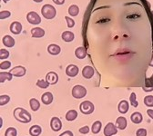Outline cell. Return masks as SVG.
Instances as JSON below:
<instances>
[{
    "label": "cell",
    "instance_id": "obj_15",
    "mask_svg": "<svg viewBox=\"0 0 153 136\" xmlns=\"http://www.w3.org/2000/svg\"><path fill=\"white\" fill-rule=\"evenodd\" d=\"M31 35L35 38H41L45 35V30L41 27H34L31 29Z\"/></svg>",
    "mask_w": 153,
    "mask_h": 136
},
{
    "label": "cell",
    "instance_id": "obj_7",
    "mask_svg": "<svg viewBox=\"0 0 153 136\" xmlns=\"http://www.w3.org/2000/svg\"><path fill=\"white\" fill-rule=\"evenodd\" d=\"M50 127L52 131L54 132H59L62 128V122L59 117H53L50 120Z\"/></svg>",
    "mask_w": 153,
    "mask_h": 136
},
{
    "label": "cell",
    "instance_id": "obj_1",
    "mask_svg": "<svg viewBox=\"0 0 153 136\" xmlns=\"http://www.w3.org/2000/svg\"><path fill=\"white\" fill-rule=\"evenodd\" d=\"M14 117L16 121L23 123V124H28L31 122V114L24 108L22 107H17L14 110Z\"/></svg>",
    "mask_w": 153,
    "mask_h": 136
},
{
    "label": "cell",
    "instance_id": "obj_14",
    "mask_svg": "<svg viewBox=\"0 0 153 136\" xmlns=\"http://www.w3.org/2000/svg\"><path fill=\"white\" fill-rule=\"evenodd\" d=\"M130 120H131V122L133 124H139L142 123V121H143V116H142V114L140 112H133L130 115Z\"/></svg>",
    "mask_w": 153,
    "mask_h": 136
},
{
    "label": "cell",
    "instance_id": "obj_21",
    "mask_svg": "<svg viewBox=\"0 0 153 136\" xmlns=\"http://www.w3.org/2000/svg\"><path fill=\"white\" fill-rule=\"evenodd\" d=\"M61 38L67 43H70L74 40V38H75V35L74 33H72L71 31H65L62 33L61 35Z\"/></svg>",
    "mask_w": 153,
    "mask_h": 136
},
{
    "label": "cell",
    "instance_id": "obj_38",
    "mask_svg": "<svg viewBox=\"0 0 153 136\" xmlns=\"http://www.w3.org/2000/svg\"><path fill=\"white\" fill-rule=\"evenodd\" d=\"M136 136H147V130L144 128L138 129L136 132Z\"/></svg>",
    "mask_w": 153,
    "mask_h": 136
},
{
    "label": "cell",
    "instance_id": "obj_25",
    "mask_svg": "<svg viewBox=\"0 0 153 136\" xmlns=\"http://www.w3.org/2000/svg\"><path fill=\"white\" fill-rule=\"evenodd\" d=\"M12 78H13V74L10 72H1V74H0V82L2 84L5 83L7 80L11 81Z\"/></svg>",
    "mask_w": 153,
    "mask_h": 136
},
{
    "label": "cell",
    "instance_id": "obj_40",
    "mask_svg": "<svg viewBox=\"0 0 153 136\" xmlns=\"http://www.w3.org/2000/svg\"><path fill=\"white\" fill-rule=\"evenodd\" d=\"M59 136H74V134L71 131H66V132H62Z\"/></svg>",
    "mask_w": 153,
    "mask_h": 136
},
{
    "label": "cell",
    "instance_id": "obj_9",
    "mask_svg": "<svg viewBox=\"0 0 153 136\" xmlns=\"http://www.w3.org/2000/svg\"><path fill=\"white\" fill-rule=\"evenodd\" d=\"M79 69L76 65H69L66 68V74L69 77H75L79 74Z\"/></svg>",
    "mask_w": 153,
    "mask_h": 136
},
{
    "label": "cell",
    "instance_id": "obj_44",
    "mask_svg": "<svg viewBox=\"0 0 153 136\" xmlns=\"http://www.w3.org/2000/svg\"><path fill=\"white\" fill-rule=\"evenodd\" d=\"M34 2H36V3H41L43 0H33Z\"/></svg>",
    "mask_w": 153,
    "mask_h": 136
},
{
    "label": "cell",
    "instance_id": "obj_18",
    "mask_svg": "<svg viewBox=\"0 0 153 136\" xmlns=\"http://www.w3.org/2000/svg\"><path fill=\"white\" fill-rule=\"evenodd\" d=\"M128 109H129V104H128V103L126 100H121V101L120 102L119 105H118V110H119V112H120V113H122V114H125V113L128 112Z\"/></svg>",
    "mask_w": 153,
    "mask_h": 136
},
{
    "label": "cell",
    "instance_id": "obj_3",
    "mask_svg": "<svg viewBox=\"0 0 153 136\" xmlns=\"http://www.w3.org/2000/svg\"><path fill=\"white\" fill-rule=\"evenodd\" d=\"M72 96L76 99H81L87 95V89L83 85H75L72 88Z\"/></svg>",
    "mask_w": 153,
    "mask_h": 136
},
{
    "label": "cell",
    "instance_id": "obj_31",
    "mask_svg": "<svg viewBox=\"0 0 153 136\" xmlns=\"http://www.w3.org/2000/svg\"><path fill=\"white\" fill-rule=\"evenodd\" d=\"M10 102V96L7 95V94H3L0 96V105L4 106L7 104H8Z\"/></svg>",
    "mask_w": 153,
    "mask_h": 136
},
{
    "label": "cell",
    "instance_id": "obj_35",
    "mask_svg": "<svg viewBox=\"0 0 153 136\" xmlns=\"http://www.w3.org/2000/svg\"><path fill=\"white\" fill-rule=\"evenodd\" d=\"M65 20H66V22H67L68 27H69V28L74 27V26H75V21L73 20L72 18H70V17H68V16H65Z\"/></svg>",
    "mask_w": 153,
    "mask_h": 136
},
{
    "label": "cell",
    "instance_id": "obj_45",
    "mask_svg": "<svg viewBox=\"0 0 153 136\" xmlns=\"http://www.w3.org/2000/svg\"><path fill=\"white\" fill-rule=\"evenodd\" d=\"M2 125H3V120L2 118H0V127H2Z\"/></svg>",
    "mask_w": 153,
    "mask_h": 136
},
{
    "label": "cell",
    "instance_id": "obj_43",
    "mask_svg": "<svg viewBox=\"0 0 153 136\" xmlns=\"http://www.w3.org/2000/svg\"><path fill=\"white\" fill-rule=\"evenodd\" d=\"M149 65L150 67H153V55H152V57H151V60H150V62H149Z\"/></svg>",
    "mask_w": 153,
    "mask_h": 136
},
{
    "label": "cell",
    "instance_id": "obj_23",
    "mask_svg": "<svg viewBox=\"0 0 153 136\" xmlns=\"http://www.w3.org/2000/svg\"><path fill=\"white\" fill-rule=\"evenodd\" d=\"M42 132V128L39 125H33L29 128V134L31 136H39Z\"/></svg>",
    "mask_w": 153,
    "mask_h": 136
},
{
    "label": "cell",
    "instance_id": "obj_34",
    "mask_svg": "<svg viewBox=\"0 0 153 136\" xmlns=\"http://www.w3.org/2000/svg\"><path fill=\"white\" fill-rule=\"evenodd\" d=\"M9 54H9L8 50L2 48L1 50H0V59H2V60L7 59V58L9 56Z\"/></svg>",
    "mask_w": 153,
    "mask_h": 136
},
{
    "label": "cell",
    "instance_id": "obj_33",
    "mask_svg": "<svg viewBox=\"0 0 153 136\" xmlns=\"http://www.w3.org/2000/svg\"><path fill=\"white\" fill-rule=\"evenodd\" d=\"M16 135H17V131L14 127H9L5 132V136H16Z\"/></svg>",
    "mask_w": 153,
    "mask_h": 136
},
{
    "label": "cell",
    "instance_id": "obj_41",
    "mask_svg": "<svg viewBox=\"0 0 153 136\" xmlns=\"http://www.w3.org/2000/svg\"><path fill=\"white\" fill-rule=\"evenodd\" d=\"M53 2L56 4V5H59V6H61L65 3V0H53Z\"/></svg>",
    "mask_w": 153,
    "mask_h": 136
},
{
    "label": "cell",
    "instance_id": "obj_12",
    "mask_svg": "<svg viewBox=\"0 0 153 136\" xmlns=\"http://www.w3.org/2000/svg\"><path fill=\"white\" fill-rule=\"evenodd\" d=\"M94 74H95V70H94V68L92 66L87 65V66H85L82 69V75H83L84 78H86V79L92 78Z\"/></svg>",
    "mask_w": 153,
    "mask_h": 136
},
{
    "label": "cell",
    "instance_id": "obj_8",
    "mask_svg": "<svg viewBox=\"0 0 153 136\" xmlns=\"http://www.w3.org/2000/svg\"><path fill=\"white\" fill-rule=\"evenodd\" d=\"M10 73L13 74V76H16V77H23L26 73H27V70L24 66H21V65H18V66H16L14 68H12V70L10 71Z\"/></svg>",
    "mask_w": 153,
    "mask_h": 136
},
{
    "label": "cell",
    "instance_id": "obj_13",
    "mask_svg": "<svg viewBox=\"0 0 153 136\" xmlns=\"http://www.w3.org/2000/svg\"><path fill=\"white\" fill-rule=\"evenodd\" d=\"M53 99H54L53 94H52V93H50V92H47V93H43L42 96H41V101H42V103H43L44 104H46V105H49L50 104H52Z\"/></svg>",
    "mask_w": 153,
    "mask_h": 136
},
{
    "label": "cell",
    "instance_id": "obj_27",
    "mask_svg": "<svg viewBox=\"0 0 153 136\" xmlns=\"http://www.w3.org/2000/svg\"><path fill=\"white\" fill-rule=\"evenodd\" d=\"M101 127H102V124L100 121H96L93 124H92V127H91V131L94 134H98L100 130H101Z\"/></svg>",
    "mask_w": 153,
    "mask_h": 136
},
{
    "label": "cell",
    "instance_id": "obj_4",
    "mask_svg": "<svg viewBox=\"0 0 153 136\" xmlns=\"http://www.w3.org/2000/svg\"><path fill=\"white\" fill-rule=\"evenodd\" d=\"M94 104L89 102V101H83L80 104H79V110L83 114L88 115L91 114L94 112Z\"/></svg>",
    "mask_w": 153,
    "mask_h": 136
},
{
    "label": "cell",
    "instance_id": "obj_16",
    "mask_svg": "<svg viewBox=\"0 0 153 136\" xmlns=\"http://www.w3.org/2000/svg\"><path fill=\"white\" fill-rule=\"evenodd\" d=\"M2 42H3V45L5 46L8 47V48L13 47L15 46V44H16L15 39H14L12 36H10V35H5V36H3Z\"/></svg>",
    "mask_w": 153,
    "mask_h": 136
},
{
    "label": "cell",
    "instance_id": "obj_24",
    "mask_svg": "<svg viewBox=\"0 0 153 136\" xmlns=\"http://www.w3.org/2000/svg\"><path fill=\"white\" fill-rule=\"evenodd\" d=\"M78 117V112L76 110H69L66 113V120L68 122H72L76 119Z\"/></svg>",
    "mask_w": 153,
    "mask_h": 136
},
{
    "label": "cell",
    "instance_id": "obj_11",
    "mask_svg": "<svg viewBox=\"0 0 153 136\" xmlns=\"http://www.w3.org/2000/svg\"><path fill=\"white\" fill-rule=\"evenodd\" d=\"M9 29H10V32H11L12 34H14V35H19V34H20V33L22 32L23 27H22L21 23H19V22H17V21H15V22H13V23L10 25Z\"/></svg>",
    "mask_w": 153,
    "mask_h": 136
},
{
    "label": "cell",
    "instance_id": "obj_17",
    "mask_svg": "<svg viewBox=\"0 0 153 136\" xmlns=\"http://www.w3.org/2000/svg\"><path fill=\"white\" fill-rule=\"evenodd\" d=\"M48 52L51 54V55H57L59 54L61 52V48L59 46H57L56 44H51L48 46Z\"/></svg>",
    "mask_w": 153,
    "mask_h": 136
},
{
    "label": "cell",
    "instance_id": "obj_30",
    "mask_svg": "<svg viewBox=\"0 0 153 136\" xmlns=\"http://www.w3.org/2000/svg\"><path fill=\"white\" fill-rule=\"evenodd\" d=\"M144 104L147 107H153V95H147L145 97Z\"/></svg>",
    "mask_w": 153,
    "mask_h": 136
},
{
    "label": "cell",
    "instance_id": "obj_20",
    "mask_svg": "<svg viewBox=\"0 0 153 136\" xmlns=\"http://www.w3.org/2000/svg\"><path fill=\"white\" fill-rule=\"evenodd\" d=\"M75 55L76 58H79V59H84L87 56V50L85 47L83 46H79L76 49L75 51Z\"/></svg>",
    "mask_w": 153,
    "mask_h": 136
},
{
    "label": "cell",
    "instance_id": "obj_28",
    "mask_svg": "<svg viewBox=\"0 0 153 136\" xmlns=\"http://www.w3.org/2000/svg\"><path fill=\"white\" fill-rule=\"evenodd\" d=\"M68 14L71 16H76L79 14V8L76 5H71L68 8Z\"/></svg>",
    "mask_w": 153,
    "mask_h": 136
},
{
    "label": "cell",
    "instance_id": "obj_22",
    "mask_svg": "<svg viewBox=\"0 0 153 136\" xmlns=\"http://www.w3.org/2000/svg\"><path fill=\"white\" fill-rule=\"evenodd\" d=\"M142 88L146 92H151V91H153V74L151 75L150 78H146L145 85H143Z\"/></svg>",
    "mask_w": 153,
    "mask_h": 136
},
{
    "label": "cell",
    "instance_id": "obj_6",
    "mask_svg": "<svg viewBox=\"0 0 153 136\" xmlns=\"http://www.w3.org/2000/svg\"><path fill=\"white\" fill-rule=\"evenodd\" d=\"M104 135L105 136H113L115 134H117L118 132V128L112 123H108L107 124V125L105 126L104 130H103Z\"/></svg>",
    "mask_w": 153,
    "mask_h": 136
},
{
    "label": "cell",
    "instance_id": "obj_47",
    "mask_svg": "<svg viewBox=\"0 0 153 136\" xmlns=\"http://www.w3.org/2000/svg\"><path fill=\"white\" fill-rule=\"evenodd\" d=\"M151 13H152V15H153V10H152V12H151Z\"/></svg>",
    "mask_w": 153,
    "mask_h": 136
},
{
    "label": "cell",
    "instance_id": "obj_46",
    "mask_svg": "<svg viewBox=\"0 0 153 136\" xmlns=\"http://www.w3.org/2000/svg\"><path fill=\"white\" fill-rule=\"evenodd\" d=\"M10 1V0H3V2L4 3H7V2H9Z\"/></svg>",
    "mask_w": 153,
    "mask_h": 136
},
{
    "label": "cell",
    "instance_id": "obj_10",
    "mask_svg": "<svg viewBox=\"0 0 153 136\" xmlns=\"http://www.w3.org/2000/svg\"><path fill=\"white\" fill-rule=\"evenodd\" d=\"M46 80L48 81V83L49 85H56L57 82H59V75H57V74L55 72H49L46 75Z\"/></svg>",
    "mask_w": 153,
    "mask_h": 136
},
{
    "label": "cell",
    "instance_id": "obj_32",
    "mask_svg": "<svg viewBox=\"0 0 153 136\" xmlns=\"http://www.w3.org/2000/svg\"><path fill=\"white\" fill-rule=\"evenodd\" d=\"M36 85L39 87V88L45 89V88H48L50 85L48 83V81L46 79H39V80L36 82Z\"/></svg>",
    "mask_w": 153,
    "mask_h": 136
},
{
    "label": "cell",
    "instance_id": "obj_29",
    "mask_svg": "<svg viewBox=\"0 0 153 136\" xmlns=\"http://www.w3.org/2000/svg\"><path fill=\"white\" fill-rule=\"evenodd\" d=\"M129 102H130V104L132 105V107H138V106H139V102L137 101L136 93H130V96H129Z\"/></svg>",
    "mask_w": 153,
    "mask_h": 136
},
{
    "label": "cell",
    "instance_id": "obj_37",
    "mask_svg": "<svg viewBox=\"0 0 153 136\" xmlns=\"http://www.w3.org/2000/svg\"><path fill=\"white\" fill-rule=\"evenodd\" d=\"M10 67H11V63L9 61H4L1 63V65H0V68H1V70H7Z\"/></svg>",
    "mask_w": 153,
    "mask_h": 136
},
{
    "label": "cell",
    "instance_id": "obj_5",
    "mask_svg": "<svg viewBox=\"0 0 153 136\" xmlns=\"http://www.w3.org/2000/svg\"><path fill=\"white\" fill-rule=\"evenodd\" d=\"M27 20L28 21V23H30L31 25H34V26L39 25L41 23V18H40L39 15L35 11H30L29 13H27Z\"/></svg>",
    "mask_w": 153,
    "mask_h": 136
},
{
    "label": "cell",
    "instance_id": "obj_39",
    "mask_svg": "<svg viewBox=\"0 0 153 136\" xmlns=\"http://www.w3.org/2000/svg\"><path fill=\"white\" fill-rule=\"evenodd\" d=\"M79 132L81 134H88V133L89 132V127H88V126H83V127H81V128L79 130Z\"/></svg>",
    "mask_w": 153,
    "mask_h": 136
},
{
    "label": "cell",
    "instance_id": "obj_26",
    "mask_svg": "<svg viewBox=\"0 0 153 136\" xmlns=\"http://www.w3.org/2000/svg\"><path fill=\"white\" fill-rule=\"evenodd\" d=\"M29 105H30L31 110L34 111V112H36L40 108V103L38 102L36 98H31L29 100Z\"/></svg>",
    "mask_w": 153,
    "mask_h": 136
},
{
    "label": "cell",
    "instance_id": "obj_42",
    "mask_svg": "<svg viewBox=\"0 0 153 136\" xmlns=\"http://www.w3.org/2000/svg\"><path fill=\"white\" fill-rule=\"evenodd\" d=\"M147 113L149 116V118H151L153 120V110L152 109H148L147 110Z\"/></svg>",
    "mask_w": 153,
    "mask_h": 136
},
{
    "label": "cell",
    "instance_id": "obj_36",
    "mask_svg": "<svg viewBox=\"0 0 153 136\" xmlns=\"http://www.w3.org/2000/svg\"><path fill=\"white\" fill-rule=\"evenodd\" d=\"M10 15H11V13L7 10L1 11V13H0V18H1V20H4V19H6V18H8Z\"/></svg>",
    "mask_w": 153,
    "mask_h": 136
},
{
    "label": "cell",
    "instance_id": "obj_2",
    "mask_svg": "<svg viewBox=\"0 0 153 136\" xmlns=\"http://www.w3.org/2000/svg\"><path fill=\"white\" fill-rule=\"evenodd\" d=\"M41 13H42V15L48 19V20H51L53 19L56 15V8L52 6V5H49V4H46L42 7L41 8Z\"/></svg>",
    "mask_w": 153,
    "mask_h": 136
},
{
    "label": "cell",
    "instance_id": "obj_19",
    "mask_svg": "<svg viewBox=\"0 0 153 136\" xmlns=\"http://www.w3.org/2000/svg\"><path fill=\"white\" fill-rule=\"evenodd\" d=\"M127 125H128V122H127V119L125 117H123V116H120V117L117 118L116 126H117L118 129L124 130V129H126Z\"/></svg>",
    "mask_w": 153,
    "mask_h": 136
}]
</instances>
